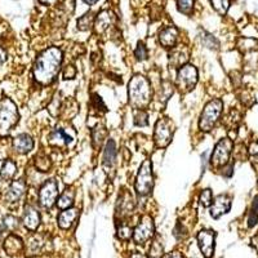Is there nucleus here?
<instances>
[{"label":"nucleus","mask_w":258,"mask_h":258,"mask_svg":"<svg viewBox=\"0 0 258 258\" xmlns=\"http://www.w3.org/2000/svg\"><path fill=\"white\" fill-rule=\"evenodd\" d=\"M63 54L62 50L57 47H49L36 57L32 74L34 79L41 85H50L56 80L59 70H61Z\"/></svg>","instance_id":"nucleus-1"},{"label":"nucleus","mask_w":258,"mask_h":258,"mask_svg":"<svg viewBox=\"0 0 258 258\" xmlns=\"http://www.w3.org/2000/svg\"><path fill=\"white\" fill-rule=\"evenodd\" d=\"M129 105L135 110H144L153 100V87L146 77L136 74L128 84Z\"/></svg>","instance_id":"nucleus-2"},{"label":"nucleus","mask_w":258,"mask_h":258,"mask_svg":"<svg viewBox=\"0 0 258 258\" xmlns=\"http://www.w3.org/2000/svg\"><path fill=\"white\" fill-rule=\"evenodd\" d=\"M20 121L17 105L11 98L4 97L0 101V137H7Z\"/></svg>","instance_id":"nucleus-3"},{"label":"nucleus","mask_w":258,"mask_h":258,"mask_svg":"<svg viewBox=\"0 0 258 258\" xmlns=\"http://www.w3.org/2000/svg\"><path fill=\"white\" fill-rule=\"evenodd\" d=\"M223 102L220 98H213L209 101L199 117V129L202 132H211L216 126L217 121L220 120V116L222 114Z\"/></svg>","instance_id":"nucleus-4"},{"label":"nucleus","mask_w":258,"mask_h":258,"mask_svg":"<svg viewBox=\"0 0 258 258\" xmlns=\"http://www.w3.org/2000/svg\"><path fill=\"white\" fill-rule=\"evenodd\" d=\"M136 192L140 197H146L154 188V173H153V163L150 159L144 160L140 169H138L137 177L135 182Z\"/></svg>","instance_id":"nucleus-5"},{"label":"nucleus","mask_w":258,"mask_h":258,"mask_svg":"<svg viewBox=\"0 0 258 258\" xmlns=\"http://www.w3.org/2000/svg\"><path fill=\"white\" fill-rule=\"evenodd\" d=\"M199 80V73L194 64H183L177 71L176 87L181 93H188L195 88Z\"/></svg>","instance_id":"nucleus-6"},{"label":"nucleus","mask_w":258,"mask_h":258,"mask_svg":"<svg viewBox=\"0 0 258 258\" xmlns=\"http://www.w3.org/2000/svg\"><path fill=\"white\" fill-rule=\"evenodd\" d=\"M174 135V123L169 117H160L154 128V142L159 149H165L172 142Z\"/></svg>","instance_id":"nucleus-7"},{"label":"nucleus","mask_w":258,"mask_h":258,"mask_svg":"<svg viewBox=\"0 0 258 258\" xmlns=\"http://www.w3.org/2000/svg\"><path fill=\"white\" fill-rule=\"evenodd\" d=\"M232 149H234V142L230 138H222L214 146L213 153L211 156V164L216 168H220L229 163L230 156H231Z\"/></svg>","instance_id":"nucleus-8"},{"label":"nucleus","mask_w":258,"mask_h":258,"mask_svg":"<svg viewBox=\"0 0 258 258\" xmlns=\"http://www.w3.org/2000/svg\"><path fill=\"white\" fill-rule=\"evenodd\" d=\"M58 198V182L54 178L48 179L39 190V204L43 208L50 209L57 203Z\"/></svg>","instance_id":"nucleus-9"},{"label":"nucleus","mask_w":258,"mask_h":258,"mask_svg":"<svg viewBox=\"0 0 258 258\" xmlns=\"http://www.w3.org/2000/svg\"><path fill=\"white\" fill-rule=\"evenodd\" d=\"M155 235V225L151 216H144L133 230V240L136 244H145Z\"/></svg>","instance_id":"nucleus-10"},{"label":"nucleus","mask_w":258,"mask_h":258,"mask_svg":"<svg viewBox=\"0 0 258 258\" xmlns=\"http://www.w3.org/2000/svg\"><path fill=\"white\" fill-rule=\"evenodd\" d=\"M26 182L24 179L13 181L6 190V194H4V200H6V203H8V204H15V203L20 202L25 197V194H26Z\"/></svg>","instance_id":"nucleus-11"},{"label":"nucleus","mask_w":258,"mask_h":258,"mask_svg":"<svg viewBox=\"0 0 258 258\" xmlns=\"http://www.w3.org/2000/svg\"><path fill=\"white\" fill-rule=\"evenodd\" d=\"M214 240H216V234L212 230H202L198 234V244H199L203 255L206 258H212L213 255Z\"/></svg>","instance_id":"nucleus-12"},{"label":"nucleus","mask_w":258,"mask_h":258,"mask_svg":"<svg viewBox=\"0 0 258 258\" xmlns=\"http://www.w3.org/2000/svg\"><path fill=\"white\" fill-rule=\"evenodd\" d=\"M115 22H116V16H115V13L112 11H110V9H103V11H101L96 16L93 27L97 34H103L110 27L114 26Z\"/></svg>","instance_id":"nucleus-13"},{"label":"nucleus","mask_w":258,"mask_h":258,"mask_svg":"<svg viewBox=\"0 0 258 258\" xmlns=\"http://www.w3.org/2000/svg\"><path fill=\"white\" fill-rule=\"evenodd\" d=\"M230 209H231V198L229 195H218L216 199L213 200L211 206V216L214 218V220H217L220 218L221 216L223 214L229 213Z\"/></svg>","instance_id":"nucleus-14"},{"label":"nucleus","mask_w":258,"mask_h":258,"mask_svg":"<svg viewBox=\"0 0 258 258\" xmlns=\"http://www.w3.org/2000/svg\"><path fill=\"white\" fill-rule=\"evenodd\" d=\"M40 213L38 212V209L32 206H26L24 211V216H22V223L30 231H36L38 227L40 226Z\"/></svg>","instance_id":"nucleus-15"},{"label":"nucleus","mask_w":258,"mask_h":258,"mask_svg":"<svg viewBox=\"0 0 258 258\" xmlns=\"http://www.w3.org/2000/svg\"><path fill=\"white\" fill-rule=\"evenodd\" d=\"M178 40V29L174 26L164 27L159 32V43L167 49H173Z\"/></svg>","instance_id":"nucleus-16"},{"label":"nucleus","mask_w":258,"mask_h":258,"mask_svg":"<svg viewBox=\"0 0 258 258\" xmlns=\"http://www.w3.org/2000/svg\"><path fill=\"white\" fill-rule=\"evenodd\" d=\"M135 209V199H133L132 194H129L128 191H124L119 197L116 206V214L120 216L121 218L128 217Z\"/></svg>","instance_id":"nucleus-17"},{"label":"nucleus","mask_w":258,"mask_h":258,"mask_svg":"<svg viewBox=\"0 0 258 258\" xmlns=\"http://www.w3.org/2000/svg\"><path fill=\"white\" fill-rule=\"evenodd\" d=\"M12 146L16 153L25 155V154H29L30 151H32L35 144H34V140L31 138V136L22 133V135H18L13 138Z\"/></svg>","instance_id":"nucleus-18"},{"label":"nucleus","mask_w":258,"mask_h":258,"mask_svg":"<svg viewBox=\"0 0 258 258\" xmlns=\"http://www.w3.org/2000/svg\"><path fill=\"white\" fill-rule=\"evenodd\" d=\"M78 217H79V209L68 208V209H63V211L58 214L57 222H58V226L61 227V229L69 230L71 226L75 223V221H77Z\"/></svg>","instance_id":"nucleus-19"},{"label":"nucleus","mask_w":258,"mask_h":258,"mask_svg":"<svg viewBox=\"0 0 258 258\" xmlns=\"http://www.w3.org/2000/svg\"><path fill=\"white\" fill-rule=\"evenodd\" d=\"M3 248L7 252V254L9 255L20 254V253L24 250V241H22V239H21L20 236H17V235L11 234L8 235L6 240H4Z\"/></svg>","instance_id":"nucleus-20"},{"label":"nucleus","mask_w":258,"mask_h":258,"mask_svg":"<svg viewBox=\"0 0 258 258\" xmlns=\"http://www.w3.org/2000/svg\"><path fill=\"white\" fill-rule=\"evenodd\" d=\"M116 144H115L114 140H109V141L106 142L105 150H103V165H105V167H112V165L115 164V161H116Z\"/></svg>","instance_id":"nucleus-21"},{"label":"nucleus","mask_w":258,"mask_h":258,"mask_svg":"<svg viewBox=\"0 0 258 258\" xmlns=\"http://www.w3.org/2000/svg\"><path fill=\"white\" fill-rule=\"evenodd\" d=\"M188 59V53L182 49H173L169 53V63L172 68L177 69L186 64Z\"/></svg>","instance_id":"nucleus-22"},{"label":"nucleus","mask_w":258,"mask_h":258,"mask_svg":"<svg viewBox=\"0 0 258 258\" xmlns=\"http://www.w3.org/2000/svg\"><path fill=\"white\" fill-rule=\"evenodd\" d=\"M16 173H17V164L11 159H7L0 168V177L4 181H11L16 176Z\"/></svg>","instance_id":"nucleus-23"},{"label":"nucleus","mask_w":258,"mask_h":258,"mask_svg":"<svg viewBox=\"0 0 258 258\" xmlns=\"http://www.w3.org/2000/svg\"><path fill=\"white\" fill-rule=\"evenodd\" d=\"M74 200H75V191H74L73 188H68V190H64L63 192L59 195L57 206H58V208H61L62 211H63V209L71 208L74 204Z\"/></svg>","instance_id":"nucleus-24"},{"label":"nucleus","mask_w":258,"mask_h":258,"mask_svg":"<svg viewBox=\"0 0 258 258\" xmlns=\"http://www.w3.org/2000/svg\"><path fill=\"white\" fill-rule=\"evenodd\" d=\"M73 138L62 129H54L49 136V142L54 145H69Z\"/></svg>","instance_id":"nucleus-25"},{"label":"nucleus","mask_w":258,"mask_h":258,"mask_svg":"<svg viewBox=\"0 0 258 258\" xmlns=\"http://www.w3.org/2000/svg\"><path fill=\"white\" fill-rule=\"evenodd\" d=\"M94 20H96L94 13L92 12V11L87 12L85 15H83L79 20H78L77 22L78 30H80V31H88V30H91L94 25Z\"/></svg>","instance_id":"nucleus-26"},{"label":"nucleus","mask_w":258,"mask_h":258,"mask_svg":"<svg viewBox=\"0 0 258 258\" xmlns=\"http://www.w3.org/2000/svg\"><path fill=\"white\" fill-rule=\"evenodd\" d=\"M173 92H174V85L170 82H168V80H165V82L161 83L160 91H159L158 97H156V98H158L160 102L165 103L168 100H169V97L173 94Z\"/></svg>","instance_id":"nucleus-27"},{"label":"nucleus","mask_w":258,"mask_h":258,"mask_svg":"<svg viewBox=\"0 0 258 258\" xmlns=\"http://www.w3.org/2000/svg\"><path fill=\"white\" fill-rule=\"evenodd\" d=\"M35 167L40 172H48L50 169V167H52L50 159L47 155H44V154H40V155H38L35 158Z\"/></svg>","instance_id":"nucleus-28"},{"label":"nucleus","mask_w":258,"mask_h":258,"mask_svg":"<svg viewBox=\"0 0 258 258\" xmlns=\"http://www.w3.org/2000/svg\"><path fill=\"white\" fill-rule=\"evenodd\" d=\"M163 252H164L163 244L159 239H155L150 246L149 258H163Z\"/></svg>","instance_id":"nucleus-29"},{"label":"nucleus","mask_w":258,"mask_h":258,"mask_svg":"<svg viewBox=\"0 0 258 258\" xmlns=\"http://www.w3.org/2000/svg\"><path fill=\"white\" fill-rule=\"evenodd\" d=\"M194 6H195V0H177V8L179 12L186 16H190L194 12Z\"/></svg>","instance_id":"nucleus-30"},{"label":"nucleus","mask_w":258,"mask_h":258,"mask_svg":"<svg viewBox=\"0 0 258 258\" xmlns=\"http://www.w3.org/2000/svg\"><path fill=\"white\" fill-rule=\"evenodd\" d=\"M258 222V195L253 199L252 208L248 216V227H254Z\"/></svg>","instance_id":"nucleus-31"},{"label":"nucleus","mask_w":258,"mask_h":258,"mask_svg":"<svg viewBox=\"0 0 258 258\" xmlns=\"http://www.w3.org/2000/svg\"><path fill=\"white\" fill-rule=\"evenodd\" d=\"M214 11L221 16H225L230 8V0H211Z\"/></svg>","instance_id":"nucleus-32"},{"label":"nucleus","mask_w":258,"mask_h":258,"mask_svg":"<svg viewBox=\"0 0 258 258\" xmlns=\"http://www.w3.org/2000/svg\"><path fill=\"white\" fill-rule=\"evenodd\" d=\"M200 41H202V44L204 47L209 48V49H218V41L217 39L213 38L211 34L208 32H204L203 31V35H200Z\"/></svg>","instance_id":"nucleus-33"},{"label":"nucleus","mask_w":258,"mask_h":258,"mask_svg":"<svg viewBox=\"0 0 258 258\" xmlns=\"http://www.w3.org/2000/svg\"><path fill=\"white\" fill-rule=\"evenodd\" d=\"M92 137H93V146L94 147H101V145L103 144V140L106 137V129L103 126H97L93 129V133H92Z\"/></svg>","instance_id":"nucleus-34"},{"label":"nucleus","mask_w":258,"mask_h":258,"mask_svg":"<svg viewBox=\"0 0 258 258\" xmlns=\"http://www.w3.org/2000/svg\"><path fill=\"white\" fill-rule=\"evenodd\" d=\"M135 124L137 126H146L149 124V115L145 110H135Z\"/></svg>","instance_id":"nucleus-35"},{"label":"nucleus","mask_w":258,"mask_h":258,"mask_svg":"<svg viewBox=\"0 0 258 258\" xmlns=\"http://www.w3.org/2000/svg\"><path fill=\"white\" fill-rule=\"evenodd\" d=\"M18 225H20L18 218L15 217V216H12V214H8V216H6V217L3 218L4 229L9 230V231H15V230H17Z\"/></svg>","instance_id":"nucleus-36"},{"label":"nucleus","mask_w":258,"mask_h":258,"mask_svg":"<svg viewBox=\"0 0 258 258\" xmlns=\"http://www.w3.org/2000/svg\"><path fill=\"white\" fill-rule=\"evenodd\" d=\"M199 202L203 207H211L212 203H213V194H212L211 188H206L200 192Z\"/></svg>","instance_id":"nucleus-37"},{"label":"nucleus","mask_w":258,"mask_h":258,"mask_svg":"<svg viewBox=\"0 0 258 258\" xmlns=\"http://www.w3.org/2000/svg\"><path fill=\"white\" fill-rule=\"evenodd\" d=\"M135 57L138 61H145L149 57V50H147L146 45L142 43V41H138L137 47L135 49Z\"/></svg>","instance_id":"nucleus-38"},{"label":"nucleus","mask_w":258,"mask_h":258,"mask_svg":"<svg viewBox=\"0 0 258 258\" xmlns=\"http://www.w3.org/2000/svg\"><path fill=\"white\" fill-rule=\"evenodd\" d=\"M117 236L120 240H129L133 236V230L131 226L128 225H121L117 229Z\"/></svg>","instance_id":"nucleus-39"},{"label":"nucleus","mask_w":258,"mask_h":258,"mask_svg":"<svg viewBox=\"0 0 258 258\" xmlns=\"http://www.w3.org/2000/svg\"><path fill=\"white\" fill-rule=\"evenodd\" d=\"M41 245H43V243L40 241V238L35 236V238L30 240V245H29L30 252H31L32 254H36V253L41 249Z\"/></svg>","instance_id":"nucleus-40"},{"label":"nucleus","mask_w":258,"mask_h":258,"mask_svg":"<svg viewBox=\"0 0 258 258\" xmlns=\"http://www.w3.org/2000/svg\"><path fill=\"white\" fill-rule=\"evenodd\" d=\"M62 75H63L64 80H71L77 77V70H75V68H74L73 64H68V66L63 69V71H62Z\"/></svg>","instance_id":"nucleus-41"},{"label":"nucleus","mask_w":258,"mask_h":258,"mask_svg":"<svg viewBox=\"0 0 258 258\" xmlns=\"http://www.w3.org/2000/svg\"><path fill=\"white\" fill-rule=\"evenodd\" d=\"M92 97H93V98H92V105H93L97 110H102V111H106V110H107L106 109V105L103 103L102 98H101L98 94L93 93L92 94Z\"/></svg>","instance_id":"nucleus-42"},{"label":"nucleus","mask_w":258,"mask_h":258,"mask_svg":"<svg viewBox=\"0 0 258 258\" xmlns=\"http://www.w3.org/2000/svg\"><path fill=\"white\" fill-rule=\"evenodd\" d=\"M249 154L250 155L258 156V142H252V144H250Z\"/></svg>","instance_id":"nucleus-43"},{"label":"nucleus","mask_w":258,"mask_h":258,"mask_svg":"<svg viewBox=\"0 0 258 258\" xmlns=\"http://www.w3.org/2000/svg\"><path fill=\"white\" fill-rule=\"evenodd\" d=\"M6 61H7V52L3 49V48H0V66H3V63Z\"/></svg>","instance_id":"nucleus-44"},{"label":"nucleus","mask_w":258,"mask_h":258,"mask_svg":"<svg viewBox=\"0 0 258 258\" xmlns=\"http://www.w3.org/2000/svg\"><path fill=\"white\" fill-rule=\"evenodd\" d=\"M163 258H183V255H182L179 252H172L169 253V254L164 255Z\"/></svg>","instance_id":"nucleus-45"},{"label":"nucleus","mask_w":258,"mask_h":258,"mask_svg":"<svg viewBox=\"0 0 258 258\" xmlns=\"http://www.w3.org/2000/svg\"><path fill=\"white\" fill-rule=\"evenodd\" d=\"M39 3L43 4V6H53V4H56L58 0H38Z\"/></svg>","instance_id":"nucleus-46"},{"label":"nucleus","mask_w":258,"mask_h":258,"mask_svg":"<svg viewBox=\"0 0 258 258\" xmlns=\"http://www.w3.org/2000/svg\"><path fill=\"white\" fill-rule=\"evenodd\" d=\"M131 258H147V257H146V255L142 254V253L135 252V253H132V255H131Z\"/></svg>","instance_id":"nucleus-47"},{"label":"nucleus","mask_w":258,"mask_h":258,"mask_svg":"<svg viewBox=\"0 0 258 258\" xmlns=\"http://www.w3.org/2000/svg\"><path fill=\"white\" fill-rule=\"evenodd\" d=\"M85 4H88V6H94V4L98 2V0H83Z\"/></svg>","instance_id":"nucleus-48"},{"label":"nucleus","mask_w":258,"mask_h":258,"mask_svg":"<svg viewBox=\"0 0 258 258\" xmlns=\"http://www.w3.org/2000/svg\"><path fill=\"white\" fill-rule=\"evenodd\" d=\"M0 235H2V230H0Z\"/></svg>","instance_id":"nucleus-49"}]
</instances>
